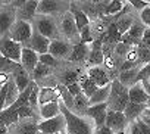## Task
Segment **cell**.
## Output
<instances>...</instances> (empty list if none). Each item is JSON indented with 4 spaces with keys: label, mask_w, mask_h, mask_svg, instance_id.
<instances>
[{
    "label": "cell",
    "mask_w": 150,
    "mask_h": 134,
    "mask_svg": "<svg viewBox=\"0 0 150 134\" xmlns=\"http://www.w3.org/2000/svg\"><path fill=\"white\" fill-rule=\"evenodd\" d=\"M60 113L63 115L66 122L65 127L66 134H94L96 125L90 118L71 112V109H68L62 102H60Z\"/></svg>",
    "instance_id": "cell-1"
},
{
    "label": "cell",
    "mask_w": 150,
    "mask_h": 134,
    "mask_svg": "<svg viewBox=\"0 0 150 134\" xmlns=\"http://www.w3.org/2000/svg\"><path fill=\"white\" fill-rule=\"evenodd\" d=\"M128 89L124 87L119 80H115L110 83V94L108 99V106L109 111H116V112H124L127 105H128Z\"/></svg>",
    "instance_id": "cell-2"
},
{
    "label": "cell",
    "mask_w": 150,
    "mask_h": 134,
    "mask_svg": "<svg viewBox=\"0 0 150 134\" xmlns=\"http://www.w3.org/2000/svg\"><path fill=\"white\" fill-rule=\"evenodd\" d=\"M33 33H34V30H33V25L30 22L22 21V19H16V22L13 24V27L11 30V37L9 38L24 46L25 43H28L31 40Z\"/></svg>",
    "instance_id": "cell-3"
},
{
    "label": "cell",
    "mask_w": 150,
    "mask_h": 134,
    "mask_svg": "<svg viewBox=\"0 0 150 134\" xmlns=\"http://www.w3.org/2000/svg\"><path fill=\"white\" fill-rule=\"evenodd\" d=\"M35 31L41 35H44L49 40H56L57 35V25L52 16H35L34 18Z\"/></svg>",
    "instance_id": "cell-4"
},
{
    "label": "cell",
    "mask_w": 150,
    "mask_h": 134,
    "mask_svg": "<svg viewBox=\"0 0 150 134\" xmlns=\"http://www.w3.org/2000/svg\"><path fill=\"white\" fill-rule=\"evenodd\" d=\"M15 22H16V9L8 3L0 9V40L5 34L11 33Z\"/></svg>",
    "instance_id": "cell-5"
},
{
    "label": "cell",
    "mask_w": 150,
    "mask_h": 134,
    "mask_svg": "<svg viewBox=\"0 0 150 134\" xmlns=\"http://www.w3.org/2000/svg\"><path fill=\"white\" fill-rule=\"evenodd\" d=\"M0 55L5 57L21 63V55H22V44L11 40V38H2L0 40Z\"/></svg>",
    "instance_id": "cell-6"
},
{
    "label": "cell",
    "mask_w": 150,
    "mask_h": 134,
    "mask_svg": "<svg viewBox=\"0 0 150 134\" xmlns=\"http://www.w3.org/2000/svg\"><path fill=\"white\" fill-rule=\"evenodd\" d=\"M65 127L66 122L62 113L54 118L43 119L41 122H38V131H41L43 134H60L65 130Z\"/></svg>",
    "instance_id": "cell-7"
},
{
    "label": "cell",
    "mask_w": 150,
    "mask_h": 134,
    "mask_svg": "<svg viewBox=\"0 0 150 134\" xmlns=\"http://www.w3.org/2000/svg\"><path fill=\"white\" fill-rule=\"evenodd\" d=\"M108 111H109V106L108 103H100V105H93V106H88V109L86 111V116L90 118L96 128H100L106 124V116H108Z\"/></svg>",
    "instance_id": "cell-8"
},
{
    "label": "cell",
    "mask_w": 150,
    "mask_h": 134,
    "mask_svg": "<svg viewBox=\"0 0 150 134\" xmlns=\"http://www.w3.org/2000/svg\"><path fill=\"white\" fill-rule=\"evenodd\" d=\"M128 124L127 116L124 115V112H116V111H108V116H106V127L110 128L113 133H119V131H125V127Z\"/></svg>",
    "instance_id": "cell-9"
},
{
    "label": "cell",
    "mask_w": 150,
    "mask_h": 134,
    "mask_svg": "<svg viewBox=\"0 0 150 134\" xmlns=\"http://www.w3.org/2000/svg\"><path fill=\"white\" fill-rule=\"evenodd\" d=\"M50 43H52V40H49V38H46L44 35H41V34H38L37 31H34L31 40H30L28 43H25L24 47H28V49L34 50L37 55H46V53H49Z\"/></svg>",
    "instance_id": "cell-10"
},
{
    "label": "cell",
    "mask_w": 150,
    "mask_h": 134,
    "mask_svg": "<svg viewBox=\"0 0 150 134\" xmlns=\"http://www.w3.org/2000/svg\"><path fill=\"white\" fill-rule=\"evenodd\" d=\"M71 3L54 2V0H38L37 16H50L62 11V6H69Z\"/></svg>",
    "instance_id": "cell-11"
},
{
    "label": "cell",
    "mask_w": 150,
    "mask_h": 134,
    "mask_svg": "<svg viewBox=\"0 0 150 134\" xmlns=\"http://www.w3.org/2000/svg\"><path fill=\"white\" fill-rule=\"evenodd\" d=\"M60 30H62V34L69 38V40H75L78 35H80V31L77 28V24H75V19L72 16V13L68 11L63 13L62 16V22H60Z\"/></svg>",
    "instance_id": "cell-12"
},
{
    "label": "cell",
    "mask_w": 150,
    "mask_h": 134,
    "mask_svg": "<svg viewBox=\"0 0 150 134\" xmlns=\"http://www.w3.org/2000/svg\"><path fill=\"white\" fill-rule=\"evenodd\" d=\"M21 65H22V68H24L28 74H33L34 69H35V66L38 65V55H37L34 50H31V49L22 46Z\"/></svg>",
    "instance_id": "cell-13"
},
{
    "label": "cell",
    "mask_w": 150,
    "mask_h": 134,
    "mask_svg": "<svg viewBox=\"0 0 150 134\" xmlns=\"http://www.w3.org/2000/svg\"><path fill=\"white\" fill-rule=\"evenodd\" d=\"M71 52H72V46L71 43L68 41H63V40H52L50 43V47H49V53L53 56V57H68L71 56Z\"/></svg>",
    "instance_id": "cell-14"
},
{
    "label": "cell",
    "mask_w": 150,
    "mask_h": 134,
    "mask_svg": "<svg viewBox=\"0 0 150 134\" xmlns=\"http://www.w3.org/2000/svg\"><path fill=\"white\" fill-rule=\"evenodd\" d=\"M87 75H88V78H90L99 89H100V87H106V86L110 84V78H109L108 72H106L103 68H100V66L90 68Z\"/></svg>",
    "instance_id": "cell-15"
},
{
    "label": "cell",
    "mask_w": 150,
    "mask_h": 134,
    "mask_svg": "<svg viewBox=\"0 0 150 134\" xmlns=\"http://www.w3.org/2000/svg\"><path fill=\"white\" fill-rule=\"evenodd\" d=\"M128 99L131 103H137V105H146L149 100V94L144 90L141 83H137L135 86H132L131 89H128Z\"/></svg>",
    "instance_id": "cell-16"
},
{
    "label": "cell",
    "mask_w": 150,
    "mask_h": 134,
    "mask_svg": "<svg viewBox=\"0 0 150 134\" xmlns=\"http://www.w3.org/2000/svg\"><path fill=\"white\" fill-rule=\"evenodd\" d=\"M60 99V91L59 89L54 87H43L40 89L38 93V108L47 103H53V102H59Z\"/></svg>",
    "instance_id": "cell-17"
},
{
    "label": "cell",
    "mask_w": 150,
    "mask_h": 134,
    "mask_svg": "<svg viewBox=\"0 0 150 134\" xmlns=\"http://www.w3.org/2000/svg\"><path fill=\"white\" fill-rule=\"evenodd\" d=\"M12 80L16 86V89L19 90V93H22L30 84H31V80H30V74L22 68V65H19L18 68L12 72Z\"/></svg>",
    "instance_id": "cell-18"
},
{
    "label": "cell",
    "mask_w": 150,
    "mask_h": 134,
    "mask_svg": "<svg viewBox=\"0 0 150 134\" xmlns=\"http://www.w3.org/2000/svg\"><path fill=\"white\" fill-rule=\"evenodd\" d=\"M38 131V122L34 121V118L22 119L18 124L13 125L12 134H35Z\"/></svg>",
    "instance_id": "cell-19"
},
{
    "label": "cell",
    "mask_w": 150,
    "mask_h": 134,
    "mask_svg": "<svg viewBox=\"0 0 150 134\" xmlns=\"http://www.w3.org/2000/svg\"><path fill=\"white\" fill-rule=\"evenodd\" d=\"M37 8H38V0H27L25 5L19 9V16H16V19L30 22V19H34L37 16Z\"/></svg>",
    "instance_id": "cell-20"
},
{
    "label": "cell",
    "mask_w": 150,
    "mask_h": 134,
    "mask_svg": "<svg viewBox=\"0 0 150 134\" xmlns=\"http://www.w3.org/2000/svg\"><path fill=\"white\" fill-rule=\"evenodd\" d=\"M90 47H88V44H86V43H78V44H75V46H72V52H71V56H69V60H72V62H83L84 59H87L88 57V55H90Z\"/></svg>",
    "instance_id": "cell-21"
},
{
    "label": "cell",
    "mask_w": 150,
    "mask_h": 134,
    "mask_svg": "<svg viewBox=\"0 0 150 134\" xmlns=\"http://www.w3.org/2000/svg\"><path fill=\"white\" fill-rule=\"evenodd\" d=\"M146 109H147L146 105H137V103L128 102V105H127V108H125V111H124V115L127 116L128 122H129V121L134 122V121H137L138 118L143 116V113H144Z\"/></svg>",
    "instance_id": "cell-22"
},
{
    "label": "cell",
    "mask_w": 150,
    "mask_h": 134,
    "mask_svg": "<svg viewBox=\"0 0 150 134\" xmlns=\"http://www.w3.org/2000/svg\"><path fill=\"white\" fill-rule=\"evenodd\" d=\"M71 13H72V16H74V19H75V24H77V28H78V31H81L83 28H86L87 25H90V18L87 16V13L84 12V11H81V9H78V8H75L72 3H71Z\"/></svg>",
    "instance_id": "cell-23"
},
{
    "label": "cell",
    "mask_w": 150,
    "mask_h": 134,
    "mask_svg": "<svg viewBox=\"0 0 150 134\" xmlns=\"http://www.w3.org/2000/svg\"><path fill=\"white\" fill-rule=\"evenodd\" d=\"M138 68H134V69H129V71H125V72H121L119 74V83L127 87V89H131L132 86H135L138 83L137 77H138Z\"/></svg>",
    "instance_id": "cell-24"
},
{
    "label": "cell",
    "mask_w": 150,
    "mask_h": 134,
    "mask_svg": "<svg viewBox=\"0 0 150 134\" xmlns=\"http://www.w3.org/2000/svg\"><path fill=\"white\" fill-rule=\"evenodd\" d=\"M60 115V102H53L40 106V116L43 119H50Z\"/></svg>",
    "instance_id": "cell-25"
},
{
    "label": "cell",
    "mask_w": 150,
    "mask_h": 134,
    "mask_svg": "<svg viewBox=\"0 0 150 134\" xmlns=\"http://www.w3.org/2000/svg\"><path fill=\"white\" fill-rule=\"evenodd\" d=\"M109 94H110V84L106 86V87L97 89V91L90 97V106H93V105H100V103H108Z\"/></svg>",
    "instance_id": "cell-26"
},
{
    "label": "cell",
    "mask_w": 150,
    "mask_h": 134,
    "mask_svg": "<svg viewBox=\"0 0 150 134\" xmlns=\"http://www.w3.org/2000/svg\"><path fill=\"white\" fill-rule=\"evenodd\" d=\"M78 84H80V87H81V91L90 99L96 91H97V86L88 78V75H83V77H80V81H78Z\"/></svg>",
    "instance_id": "cell-27"
},
{
    "label": "cell",
    "mask_w": 150,
    "mask_h": 134,
    "mask_svg": "<svg viewBox=\"0 0 150 134\" xmlns=\"http://www.w3.org/2000/svg\"><path fill=\"white\" fill-rule=\"evenodd\" d=\"M125 6H128L127 2H122V0H112V2L108 3L105 15H119L121 12H124Z\"/></svg>",
    "instance_id": "cell-28"
},
{
    "label": "cell",
    "mask_w": 150,
    "mask_h": 134,
    "mask_svg": "<svg viewBox=\"0 0 150 134\" xmlns=\"http://www.w3.org/2000/svg\"><path fill=\"white\" fill-rule=\"evenodd\" d=\"M21 63H16L8 57H5L3 55H0V72H5V74H9L12 75V72L18 68Z\"/></svg>",
    "instance_id": "cell-29"
},
{
    "label": "cell",
    "mask_w": 150,
    "mask_h": 134,
    "mask_svg": "<svg viewBox=\"0 0 150 134\" xmlns=\"http://www.w3.org/2000/svg\"><path fill=\"white\" fill-rule=\"evenodd\" d=\"M121 38H122V34L119 33L118 27L115 22H112L106 31V40L108 41H112V43H121Z\"/></svg>",
    "instance_id": "cell-30"
},
{
    "label": "cell",
    "mask_w": 150,
    "mask_h": 134,
    "mask_svg": "<svg viewBox=\"0 0 150 134\" xmlns=\"http://www.w3.org/2000/svg\"><path fill=\"white\" fill-rule=\"evenodd\" d=\"M87 59H88L90 65H100V63L105 62V53H103L102 49H91Z\"/></svg>",
    "instance_id": "cell-31"
},
{
    "label": "cell",
    "mask_w": 150,
    "mask_h": 134,
    "mask_svg": "<svg viewBox=\"0 0 150 134\" xmlns=\"http://www.w3.org/2000/svg\"><path fill=\"white\" fill-rule=\"evenodd\" d=\"M74 106L77 108L78 111H84L86 112L88 109V106H90V99L84 93H81V94L74 97Z\"/></svg>",
    "instance_id": "cell-32"
},
{
    "label": "cell",
    "mask_w": 150,
    "mask_h": 134,
    "mask_svg": "<svg viewBox=\"0 0 150 134\" xmlns=\"http://www.w3.org/2000/svg\"><path fill=\"white\" fill-rule=\"evenodd\" d=\"M116 24V27H118V30H119V33L124 35V34H127L128 33V30L131 28V25L134 24V21H132V18L131 16H122L118 22H115Z\"/></svg>",
    "instance_id": "cell-33"
},
{
    "label": "cell",
    "mask_w": 150,
    "mask_h": 134,
    "mask_svg": "<svg viewBox=\"0 0 150 134\" xmlns=\"http://www.w3.org/2000/svg\"><path fill=\"white\" fill-rule=\"evenodd\" d=\"M62 83L65 87L71 86V84H75V83H78L80 81V77H78V72L77 71H66L62 77H60Z\"/></svg>",
    "instance_id": "cell-34"
},
{
    "label": "cell",
    "mask_w": 150,
    "mask_h": 134,
    "mask_svg": "<svg viewBox=\"0 0 150 134\" xmlns=\"http://www.w3.org/2000/svg\"><path fill=\"white\" fill-rule=\"evenodd\" d=\"M38 93H40V89L37 87V83L33 81V89H31V93H30V100H28V106L34 111L35 108H38Z\"/></svg>",
    "instance_id": "cell-35"
},
{
    "label": "cell",
    "mask_w": 150,
    "mask_h": 134,
    "mask_svg": "<svg viewBox=\"0 0 150 134\" xmlns=\"http://www.w3.org/2000/svg\"><path fill=\"white\" fill-rule=\"evenodd\" d=\"M57 89H59V91H60L62 103H63V105H65L68 109H71V108L74 106V97L71 96V93L66 90V87H65V86H59Z\"/></svg>",
    "instance_id": "cell-36"
},
{
    "label": "cell",
    "mask_w": 150,
    "mask_h": 134,
    "mask_svg": "<svg viewBox=\"0 0 150 134\" xmlns=\"http://www.w3.org/2000/svg\"><path fill=\"white\" fill-rule=\"evenodd\" d=\"M137 63H150V49L141 47L137 50Z\"/></svg>",
    "instance_id": "cell-37"
},
{
    "label": "cell",
    "mask_w": 150,
    "mask_h": 134,
    "mask_svg": "<svg viewBox=\"0 0 150 134\" xmlns=\"http://www.w3.org/2000/svg\"><path fill=\"white\" fill-rule=\"evenodd\" d=\"M49 74H50V68H47V66L38 63V65L35 66V69H34V72H33L31 75L34 77V80H41V78L47 77Z\"/></svg>",
    "instance_id": "cell-38"
},
{
    "label": "cell",
    "mask_w": 150,
    "mask_h": 134,
    "mask_svg": "<svg viewBox=\"0 0 150 134\" xmlns=\"http://www.w3.org/2000/svg\"><path fill=\"white\" fill-rule=\"evenodd\" d=\"M38 63L47 66V68H52V66H56L57 63V59L53 57L50 53H46V55H38Z\"/></svg>",
    "instance_id": "cell-39"
},
{
    "label": "cell",
    "mask_w": 150,
    "mask_h": 134,
    "mask_svg": "<svg viewBox=\"0 0 150 134\" xmlns=\"http://www.w3.org/2000/svg\"><path fill=\"white\" fill-rule=\"evenodd\" d=\"M80 41L81 43H93V37H91V25H87L86 28H83L80 31Z\"/></svg>",
    "instance_id": "cell-40"
},
{
    "label": "cell",
    "mask_w": 150,
    "mask_h": 134,
    "mask_svg": "<svg viewBox=\"0 0 150 134\" xmlns=\"http://www.w3.org/2000/svg\"><path fill=\"white\" fill-rule=\"evenodd\" d=\"M137 80H138V83H144V81H149L150 80V63L144 65L143 68H140Z\"/></svg>",
    "instance_id": "cell-41"
},
{
    "label": "cell",
    "mask_w": 150,
    "mask_h": 134,
    "mask_svg": "<svg viewBox=\"0 0 150 134\" xmlns=\"http://www.w3.org/2000/svg\"><path fill=\"white\" fill-rule=\"evenodd\" d=\"M140 21H141L143 25H146L147 28H150V6L144 8L140 12Z\"/></svg>",
    "instance_id": "cell-42"
},
{
    "label": "cell",
    "mask_w": 150,
    "mask_h": 134,
    "mask_svg": "<svg viewBox=\"0 0 150 134\" xmlns=\"http://www.w3.org/2000/svg\"><path fill=\"white\" fill-rule=\"evenodd\" d=\"M128 5H131V6H134L137 11H143L144 8H147L149 6V2H146V0H129V2H127Z\"/></svg>",
    "instance_id": "cell-43"
},
{
    "label": "cell",
    "mask_w": 150,
    "mask_h": 134,
    "mask_svg": "<svg viewBox=\"0 0 150 134\" xmlns=\"http://www.w3.org/2000/svg\"><path fill=\"white\" fill-rule=\"evenodd\" d=\"M66 90L71 93V96H72V97H75V96H78V94H81V93H83V91H81V87H80V84H78V83L68 86V87H66Z\"/></svg>",
    "instance_id": "cell-44"
},
{
    "label": "cell",
    "mask_w": 150,
    "mask_h": 134,
    "mask_svg": "<svg viewBox=\"0 0 150 134\" xmlns=\"http://www.w3.org/2000/svg\"><path fill=\"white\" fill-rule=\"evenodd\" d=\"M115 52H116L118 55H128L129 46H127V44H124V43H118V46L115 47Z\"/></svg>",
    "instance_id": "cell-45"
},
{
    "label": "cell",
    "mask_w": 150,
    "mask_h": 134,
    "mask_svg": "<svg viewBox=\"0 0 150 134\" xmlns=\"http://www.w3.org/2000/svg\"><path fill=\"white\" fill-rule=\"evenodd\" d=\"M137 125H138V128H140V131H141V134H150V128L147 127V124L141 119V118H138L137 121Z\"/></svg>",
    "instance_id": "cell-46"
},
{
    "label": "cell",
    "mask_w": 150,
    "mask_h": 134,
    "mask_svg": "<svg viewBox=\"0 0 150 134\" xmlns=\"http://www.w3.org/2000/svg\"><path fill=\"white\" fill-rule=\"evenodd\" d=\"M141 41H143V44H144L147 49H150V28H146V30H144V34H143Z\"/></svg>",
    "instance_id": "cell-47"
},
{
    "label": "cell",
    "mask_w": 150,
    "mask_h": 134,
    "mask_svg": "<svg viewBox=\"0 0 150 134\" xmlns=\"http://www.w3.org/2000/svg\"><path fill=\"white\" fill-rule=\"evenodd\" d=\"M94 134H115L110 128H108L106 125H103V127H100V128H96L94 130Z\"/></svg>",
    "instance_id": "cell-48"
},
{
    "label": "cell",
    "mask_w": 150,
    "mask_h": 134,
    "mask_svg": "<svg viewBox=\"0 0 150 134\" xmlns=\"http://www.w3.org/2000/svg\"><path fill=\"white\" fill-rule=\"evenodd\" d=\"M129 134H141V131H140V128H138L135 121L129 124Z\"/></svg>",
    "instance_id": "cell-49"
},
{
    "label": "cell",
    "mask_w": 150,
    "mask_h": 134,
    "mask_svg": "<svg viewBox=\"0 0 150 134\" xmlns=\"http://www.w3.org/2000/svg\"><path fill=\"white\" fill-rule=\"evenodd\" d=\"M0 134H9V128L3 124H0Z\"/></svg>",
    "instance_id": "cell-50"
},
{
    "label": "cell",
    "mask_w": 150,
    "mask_h": 134,
    "mask_svg": "<svg viewBox=\"0 0 150 134\" xmlns=\"http://www.w3.org/2000/svg\"><path fill=\"white\" fill-rule=\"evenodd\" d=\"M141 119H143V121L147 124V127L150 128V118H149V116H141Z\"/></svg>",
    "instance_id": "cell-51"
},
{
    "label": "cell",
    "mask_w": 150,
    "mask_h": 134,
    "mask_svg": "<svg viewBox=\"0 0 150 134\" xmlns=\"http://www.w3.org/2000/svg\"><path fill=\"white\" fill-rule=\"evenodd\" d=\"M143 116H149V118H150V109H146L144 113H143Z\"/></svg>",
    "instance_id": "cell-52"
},
{
    "label": "cell",
    "mask_w": 150,
    "mask_h": 134,
    "mask_svg": "<svg viewBox=\"0 0 150 134\" xmlns=\"http://www.w3.org/2000/svg\"><path fill=\"white\" fill-rule=\"evenodd\" d=\"M146 106H147V109H150V96H149V100H147V103H146Z\"/></svg>",
    "instance_id": "cell-53"
},
{
    "label": "cell",
    "mask_w": 150,
    "mask_h": 134,
    "mask_svg": "<svg viewBox=\"0 0 150 134\" xmlns=\"http://www.w3.org/2000/svg\"><path fill=\"white\" fill-rule=\"evenodd\" d=\"M115 134H127L125 131H119V133H115Z\"/></svg>",
    "instance_id": "cell-54"
},
{
    "label": "cell",
    "mask_w": 150,
    "mask_h": 134,
    "mask_svg": "<svg viewBox=\"0 0 150 134\" xmlns=\"http://www.w3.org/2000/svg\"><path fill=\"white\" fill-rule=\"evenodd\" d=\"M3 6H5V3H3V2H0V9H2Z\"/></svg>",
    "instance_id": "cell-55"
},
{
    "label": "cell",
    "mask_w": 150,
    "mask_h": 134,
    "mask_svg": "<svg viewBox=\"0 0 150 134\" xmlns=\"http://www.w3.org/2000/svg\"><path fill=\"white\" fill-rule=\"evenodd\" d=\"M35 134H43V133H41V131H37V133H35Z\"/></svg>",
    "instance_id": "cell-56"
},
{
    "label": "cell",
    "mask_w": 150,
    "mask_h": 134,
    "mask_svg": "<svg viewBox=\"0 0 150 134\" xmlns=\"http://www.w3.org/2000/svg\"><path fill=\"white\" fill-rule=\"evenodd\" d=\"M149 6H150V2H149Z\"/></svg>",
    "instance_id": "cell-57"
},
{
    "label": "cell",
    "mask_w": 150,
    "mask_h": 134,
    "mask_svg": "<svg viewBox=\"0 0 150 134\" xmlns=\"http://www.w3.org/2000/svg\"><path fill=\"white\" fill-rule=\"evenodd\" d=\"M0 89H2V86H0Z\"/></svg>",
    "instance_id": "cell-58"
},
{
    "label": "cell",
    "mask_w": 150,
    "mask_h": 134,
    "mask_svg": "<svg viewBox=\"0 0 150 134\" xmlns=\"http://www.w3.org/2000/svg\"><path fill=\"white\" fill-rule=\"evenodd\" d=\"M149 83H150V80H149Z\"/></svg>",
    "instance_id": "cell-59"
}]
</instances>
